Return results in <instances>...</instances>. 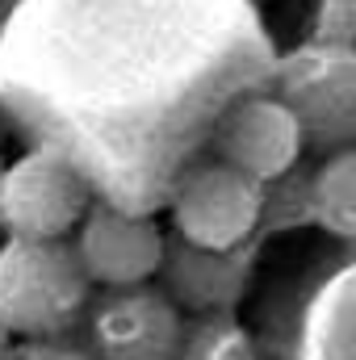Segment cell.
Here are the masks:
<instances>
[{"instance_id":"obj_1","label":"cell","mask_w":356,"mask_h":360,"mask_svg":"<svg viewBox=\"0 0 356 360\" xmlns=\"http://www.w3.org/2000/svg\"><path fill=\"white\" fill-rule=\"evenodd\" d=\"M92 302V285L68 239L0 243V323L13 340H59Z\"/></svg>"},{"instance_id":"obj_2","label":"cell","mask_w":356,"mask_h":360,"mask_svg":"<svg viewBox=\"0 0 356 360\" xmlns=\"http://www.w3.org/2000/svg\"><path fill=\"white\" fill-rule=\"evenodd\" d=\"M276 96L302 126L306 147L331 155L356 139V46L306 42L276 68Z\"/></svg>"},{"instance_id":"obj_3","label":"cell","mask_w":356,"mask_h":360,"mask_svg":"<svg viewBox=\"0 0 356 360\" xmlns=\"http://www.w3.org/2000/svg\"><path fill=\"white\" fill-rule=\"evenodd\" d=\"M268 210V188L243 172L205 160L180 176L172 193V226L177 239L205 252H235L252 248Z\"/></svg>"},{"instance_id":"obj_4","label":"cell","mask_w":356,"mask_h":360,"mask_svg":"<svg viewBox=\"0 0 356 360\" xmlns=\"http://www.w3.org/2000/svg\"><path fill=\"white\" fill-rule=\"evenodd\" d=\"M89 205V180L51 147L17 155L0 172V226L13 239H68Z\"/></svg>"},{"instance_id":"obj_5","label":"cell","mask_w":356,"mask_h":360,"mask_svg":"<svg viewBox=\"0 0 356 360\" xmlns=\"http://www.w3.org/2000/svg\"><path fill=\"white\" fill-rule=\"evenodd\" d=\"M72 252L89 276V285L134 289V285H151L160 276L168 235L160 231V222H151L134 210L92 201L80 226L72 231Z\"/></svg>"},{"instance_id":"obj_6","label":"cell","mask_w":356,"mask_h":360,"mask_svg":"<svg viewBox=\"0 0 356 360\" xmlns=\"http://www.w3.org/2000/svg\"><path fill=\"white\" fill-rule=\"evenodd\" d=\"M92 360H177L184 314L155 285L105 289L84 310Z\"/></svg>"},{"instance_id":"obj_7","label":"cell","mask_w":356,"mask_h":360,"mask_svg":"<svg viewBox=\"0 0 356 360\" xmlns=\"http://www.w3.org/2000/svg\"><path fill=\"white\" fill-rule=\"evenodd\" d=\"M214 160L243 172L256 184H276L293 172V164L306 151L302 126L289 113V105L276 92H252L239 96L214 130Z\"/></svg>"},{"instance_id":"obj_8","label":"cell","mask_w":356,"mask_h":360,"mask_svg":"<svg viewBox=\"0 0 356 360\" xmlns=\"http://www.w3.org/2000/svg\"><path fill=\"white\" fill-rule=\"evenodd\" d=\"M164 293L180 314H231L235 302L248 289L252 276V248H235V252H205V248H189L180 239H168L164 252Z\"/></svg>"},{"instance_id":"obj_9","label":"cell","mask_w":356,"mask_h":360,"mask_svg":"<svg viewBox=\"0 0 356 360\" xmlns=\"http://www.w3.org/2000/svg\"><path fill=\"white\" fill-rule=\"evenodd\" d=\"M306 205L323 231L340 239L356 235V147L331 151L319 160L306 184Z\"/></svg>"},{"instance_id":"obj_10","label":"cell","mask_w":356,"mask_h":360,"mask_svg":"<svg viewBox=\"0 0 356 360\" xmlns=\"http://www.w3.org/2000/svg\"><path fill=\"white\" fill-rule=\"evenodd\" d=\"M177 360H260L252 335L231 314H201L184 323Z\"/></svg>"},{"instance_id":"obj_11","label":"cell","mask_w":356,"mask_h":360,"mask_svg":"<svg viewBox=\"0 0 356 360\" xmlns=\"http://www.w3.org/2000/svg\"><path fill=\"white\" fill-rule=\"evenodd\" d=\"M314 30H319V38H314V42L356 46V0H319Z\"/></svg>"},{"instance_id":"obj_12","label":"cell","mask_w":356,"mask_h":360,"mask_svg":"<svg viewBox=\"0 0 356 360\" xmlns=\"http://www.w3.org/2000/svg\"><path fill=\"white\" fill-rule=\"evenodd\" d=\"M4 360H92L84 348L63 344V340H21L8 348Z\"/></svg>"},{"instance_id":"obj_13","label":"cell","mask_w":356,"mask_h":360,"mask_svg":"<svg viewBox=\"0 0 356 360\" xmlns=\"http://www.w3.org/2000/svg\"><path fill=\"white\" fill-rule=\"evenodd\" d=\"M8 348H13V335L4 331V323H0V360L8 356Z\"/></svg>"},{"instance_id":"obj_14","label":"cell","mask_w":356,"mask_h":360,"mask_svg":"<svg viewBox=\"0 0 356 360\" xmlns=\"http://www.w3.org/2000/svg\"><path fill=\"white\" fill-rule=\"evenodd\" d=\"M0 172H4V164H0Z\"/></svg>"}]
</instances>
